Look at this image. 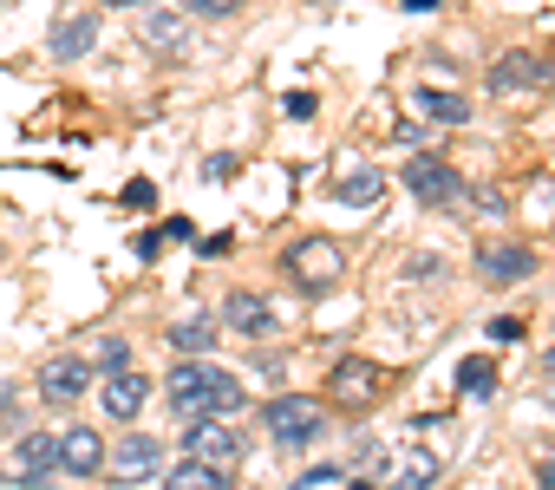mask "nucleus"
I'll list each match as a JSON object with an SVG mask.
<instances>
[{
  "mask_svg": "<svg viewBox=\"0 0 555 490\" xmlns=\"http://www.w3.org/2000/svg\"><path fill=\"white\" fill-rule=\"evenodd\" d=\"M170 412L183 425L190 418H229V412H242V386L209 360H183V366H170Z\"/></svg>",
  "mask_w": 555,
  "mask_h": 490,
  "instance_id": "f257e3e1",
  "label": "nucleus"
},
{
  "mask_svg": "<svg viewBox=\"0 0 555 490\" xmlns=\"http://www.w3.org/2000/svg\"><path fill=\"white\" fill-rule=\"evenodd\" d=\"M261 425H268V438H274V444L301 451V444H314V438H321L327 412H321V399H308V392H282V399H268V405H261Z\"/></svg>",
  "mask_w": 555,
  "mask_h": 490,
  "instance_id": "f03ea898",
  "label": "nucleus"
},
{
  "mask_svg": "<svg viewBox=\"0 0 555 490\" xmlns=\"http://www.w3.org/2000/svg\"><path fill=\"white\" fill-rule=\"evenodd\" d=\"M288 275H295L308 295L334 288V282L347 275V262H340V242H327V235H308V242H295V249H288Z\"/></svg>",
  "mask_w": 555,
  "mask_h": 490,
  "instance_id": "7ed1b4c3",
  "label": "nucleus"
},
{
  "mask_svg": "<svg viewBox=\"0 0 555 490\" xmlns=\"http://www.w3.org/2000/svg\"><path fill=\"white\" fill-rule=\"evenodd\" d=\"M405 190H412L418 209H451V203H464V177H457L444 157H412V164H405Z\"/></svg>",
  "mask_w": 555,
  "mask_h": 490,
  "instance_id": "20e7f679",
  "label": "nucleus"
},
{
  "mask_svg": "<svg viewBox=\"0 0 555 490\" xmlns=\"http://www.w3.org/2000/svg\"><path fill=\"white\" fill-rule=\"evenodd\" d=\"M164 470V444L151 438V431H131V438H118L112 451H105V477L112 483H144V477H157Z\"/></svg>",
  "mask_w": 555,
  "mask_h": 490,
  "instance_id": "39448f33",
  "label": "nucleus"
},
{
  "mask_svg": "<svg viewBox=\"0 0 555 490\" xmlns=\"http://www.w3.org/2000/svg\"><path fill=\"white\" fill-rule=\"evenodd\" d=\"M183 451H190L196 464H222V470H235L242 438H235V425H222V418H190V425H183Z\"/></svg>",
  "mask_w": 555,
  "mask_h": 490,
  "instance_id": "423d86ee",
  "label": "nucleus"
},
{
  "mask_svg": "<svg viewBox=\"0 0 555 490\" xmlns=\"http://www.w3.org/2000/svg\"><path fill=\"white\" fill-rule=\"evenodd\" d=\"M379 386H386V379H379V366H373V360H340V366L327 373V392H334L340 405H373V399H379Z\"/></svg>",
  "mask_w": 555,
  "mask_h": 490,
  "instance_id": "0eeeda50",
  "label": "nucleus"
},
{
  "mask_svg": "<svg viewBox=\"0 0 555 490\" xmlns=\"http://www.w3.org/2000/svg\"><path fill=\"white\" fill-rule=\"evenodd\" d=\"M477 275H483L490 288H509V282H529V275H535V249H522V242H496V249H483V262H477Z\"/></svg>",
  "mask_w": 555,
  "mask_h": 490,
  "instance_id": "6e6552de",
  "label": "nucleus"
},
{
  "mask_svg": "<svg viewBox=\"0 0 555 490\" xmlns=\"http://www.w3.org/2000/svg\"><path fill=\"white\" fill-rule=\"evenodd\" d=\"M555 73V60H542V53H503L496 66H490V92H529V86H542Z\"/></svg>",
  "mask_w": 555,
  "mask_h": 490,
  "instance_id": "1a4fd4ad",
  "label": "nucleus"
},
{
  "mask_svg": "<svg viewBox=\"0 0 555 490\" xmlns=\"http://www.w3.org/2000/svg\"><path fill=\"white\" fill-rule=\"evenodd\" d=\"M105 418H138L144 412V399H151V379L138 373V366H118V373H105Z\"/></svg>",
  "mask_w": 555,
  "mask_h": 490,
  "instance_id": "9d476101",
  "label": "nucleus"
},
{
  "mask_svg": "<svg viewBox=\"0 0 555 490\" xmlns=\"http://www.w3.org/2000/svg\"><path fill=\"white\" fill-rule=\"evenodd\" d=\"M86 386H92V366H86V360H73V353H60V360H47V366H40V392H47L53 405H73Z\"/></svg>",
  "mask_w": 555,
  "mask_h": 490,
  "instance_id": "9b49d317",
  "label": "nucleus"
},
{
  "mask_svg": "<svg viewBox=\"0 0 555 490\" xmlns=\"http://www.w3.org/2000/svg\"><path fill=\"white\" fill-rule=\"evenodd\" d=\"M99 464H105V438H99L92 425H73V431L60 438V470H73V477H99Z\"/></svg>",
  "mask_w": 555,
  "mask_h": 490,
  "instance_id": "f8f14e48",
  "label": "nucleus"
},
{
  "mask_svg": "<svg viewBox=\"0 0 555 490\" xmlns=\"http://www.w3.org/2000/svg\"><path fill=\"white\" fill-rule=\"evenodd\" d=\"M183 40H190V21L170 14V8H151L144 27H138V47L144 53H183Z\"/></svg>",
  "mask_w": 555,
  "mask_h": 490,
  "instance_id": "ddd939ff",
  "label": "nucleus"
},
{
  "mask_svg": "<svg viewBox=\"0 0 555 490\" xmlns=\"http://www.w3.org/2000/svg\"><path fill=\"white\" fill-rule=\"evenodd\" d=\"M92 47H99V14H73V21H60L53 40H47L53 60H86Z\"/></svg>",
  "mask_w": 555,
  "mask_h": 490,
  "instance_id": "4468645a",
  "label": "nucleus"
},
{
  "mask_svg": "<svg viewBox=\"0 0 555 490\" xmlns=\"http://www.w3.org/2000/svg\"><path fill=\"white\" fill-rule=\"evenodd\" d=\"M222 327H229V334L261 340V334H274V314H268V301H261V295H229V301H222Z\"/></svg>",
  "mask_w": 555,
  "mask_h": 490,
  "instance_id": "2eb2a0df",
  "label": "nucleus"
},
{
  "mask_svg": "<svg viewBox=\"0 0 555 490\" xmlns=\"http://www.w3.org/2000/svg\"><path fill=\"white\" fill-rule=\"evenodd\" d=\"M412 112L431 118V125H464V118H470L464 92H438V86H412Z\"/></svg>",
  "mask_w": 555,
  "mask_h": 490,
  "instance_id": "dca6fc26",
  "label": "nucleus"
},
{
  "mask_svg": "<svg viewBox=\"0 0 555 490\" xmlns=\"http://www.w3.org/2000/svg\"><path fill=\"white\" fill-rule=\"evenodd\" d=\"M216 334H222V321H209V314H183V321H170V347L190 353V360H209Z\"/></svg>",
  "mask_w": 555,
  "mask_h": 490,
  "instance_id": "f3484780",
  "label": "nucleus"
},
{
  "mask_svg": "<svg viewBox=\"0 0 555 490\" xmlns=\"http://www.w3.org/2000/svg\"><path fill=\"white\" fill-rule=\"evenodd\" d=\"M235 483V470H222V464H196V457H183L177 470H164V490H229Z\"/></svg>",
  "mask_w": 555,
  "mask_h": 490,
  "instance_id": "a211bd4d",
  "label": "nucleus"
},
{
  "mask_svg": "<svg viewBox=\"0 0 555 490\" xmlns=\"http://www.w3.org/2000/svg\"><path fill=\"white\" fill-rule=\"evenodd\" d=\"M40 470H60V438H47V431H34V438H21V483H40Z\"/></svg>",
  "mask_w": 555,
  "mask_h": 490,
  "instance_id": "6ab92c4d",
  "label": "nucleus"
},
{
  "mask_svg": "<svg viewBox=\"0 0 555 490\" xmlns=\"http://www.w3.org/2000/svg\"><path fill=\"white\" fill-rule=\"evenodd\" d=\"M347 209H373L379 196H386V177L379 170H353V177H340V190H334Z\"/></svg>",
  "mask_w": 555,
  "mask_h": 490,
  "instance_id": "aec40b11",
  "label": "nucleus"
},
{
  "mask_svg": "<svg viewBox=\"0 0 555 490\" xmlns=\"http://www.w3.org/2000/svg\"><path fill=\"white\" fill-rule=\"evenodd\" d=\"M431 477H438V457H431V451H412V457L399 464V477H392V490H425Z\"/></svg>",
  "mask_w": 555,
  "mask_h": 490,
  "instance_id": "412c9836",
  "label": "nucleus"
},
{
  "mask_svg": "<svg viewBox=\"0 0 555 490\" xmlns=\"http://www.w3.org/2000/svg\"><path fill=\"white\" fill-rule=\"evenodd\" d=\"M457 386H464L470 399H490V392H496V366H490V360H464V366H457Z\"/></svg>",
  "mask_w": 555,
  "mask_h": 490,
  "instance_id": "4be33fe9",
  "label": "nucleus"
},
{
  "mask_svg": "<svg viewBox=\"0 0 555 490\" xmlns=\"http://www.w3.org/2000/svg\"><path fill=\"white\" fill-rule=\"evenodd\" d=\"M282 112H288V118H314V112H321V99H314V92H288V99H282Z\"/></svg>",
  "mask_w": 555,
  "mask_h": 490,
  "instance_id": "5701e85b",
  "label": "nucleus"
},
{
  "mask_svg": "<svg viewBox=\"0 0 555 490\" xmlns=\"http://www.w3.org/2000/svg\"><path fill=\"white\" fill-rule=\"evenodd\" d=\"M196 14H209V21H229V14H242V0H190Z\"/></svg>",
  "mask_w": 555,
  "mask_h": 490,
  "instance_id": "b1692460",
  "label": "nucleus"
},
{
  "mask_svg": "<svg viewBox=\"0 0 555 490\" xmlns=\"http://www.w3.org/2000/svg\"><path fill=\"white\" fill-rule=\"evenodd\" d=\"M99 360H105V373H118L125 366V340H99Z\"/></svg>",
  "mask_w": 555,
  "mask_h": 490,
  "instance_id": "393cba45",
  "label": "nucleus"
},
{
  "mask_svg": "<svg viewBox=\"0 0 555 490\" xmlns=\"http://www.w3.org/2000/svg\"><path fill=\"white\" fill-rule=\"evenodd\" d=\"M516 334H522V321H509V314L490 321V340H516Z\"/></svg>",
  "mask_w": 555,
  "mask_h": 490,
  "instance_id": "a878e982",
  "label": "nucleus"
},
{
  "mask_svg": "<svg viewBox=\"0 0 555 490\" xmlns=\"http://www.w3.org/2000/svg\"><path fill=\"white\" fill-rule=\"evenodd\" d=\"M334 470H340V464H321V470H308V477H301L295 490H321V483H334Z\"/></svg>",
  "mask_w": 555,
  "mask_h": 490,
  "instance_id": "bb28decb",
  "label": "nucleus"
},
{
  "mask_svg": "<svg viewBox=\"0 0 555 490\" xmlns=\"http://www.w3.org/2000/svg\"><path fill=\"white\" fill-rule=\"evenodd\" d=\"M535 483H548V490H555V457H542V464H535Z\"/></svg>",
  "mask_w": 555,
  "mask_h": 490,
  "instance_id": "cd10ccee",
  "label": "nucleus"
},
{
  "mask_svg": "<svg viewBox=\"0 0 555 490\" xmlns=\"http://www.w3.org/2000/svg\"><path fill=\"white\" fill-rule=\"evenodd\" d=\"M405 14H438V0H405Z\"/></svg>",
  "mask_w": 555,
  "mask_h": 490,
  "instance_id": "c85d7f7f",
  "label": "nucleus"
},
{
  "mask_svg": "<svg viewBox=\"0 0 555 490\" xmlns=\"http://www.w3.org/2000/svg\"><path fill=\"white\" fill-rule=\"evenodd\" d=\"M105 8H157V0H105Z\"/></svg>",
  "mask_w": 555,
  "mask_h": 490,
  "instance_id": "c756f323",
  "label": "nucleus"
},
{
  "mask_svg": "<svg viewBox=\"0 0 555 490\" xmlns=\"http://www.w3.org/2000/svg\"><path fill=\"white\" fill-rule=\"evenodd\" d=\"M0 412H14V392H8V386H0Z\"/></svg>",
  "mask_w": 555,
  "mask_h": 490,
  "instance_id": "7c9ffc66",
  "label": "nucleus"
},
{
  "mask_svg": "<svg viewBox=\"0 0 555 490\" xmlns=\"http://www.w3.org/2000/svg\"><path fill=\"white\" fill-rule=\"evenodd\" d=\"M548 373H555V353H548Z\"/></svg>",
  "mask_w": 555,
  "mask_h": 490,
  "instance_id": "2f4dec72",
  "label": "nucleus"
},
{
  "mask_svg": "<svg viewBox=\"0 0 555 490\" xmlns=\"http://www.w3.org/2000/svg\"><path fill=\"white\" fill-rule=\"evenodd\" d=\"M321 8H334V0H321Z\"/></svg>",
  "mask_w": 555,
  "mask_h": 490,
  "instance_id": "473e14b6",
  "label": "nucleus"
}]
</instances>
